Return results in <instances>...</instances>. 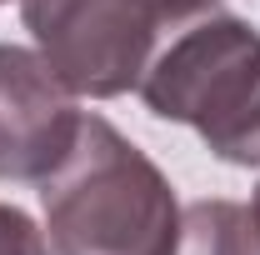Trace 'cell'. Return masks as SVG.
<instances>
[{"label":"cell","mask_w":260,"mask_h":255,"mask_svg":"<svg viewBox=\"0 0 260 255\" xmlns=\"http://www.w3.org/2000/svg\"><path fill=\"white\" fill-rule=\"evenodd\" d=\"M50 255H175V185L105 115L80 120V140L55 175L40 180Z\"/></svg>","instance_id":"6da1fadb"},{"label":"cell","mask_w":260,"mask_h":255,"mask_svg":"<svg viewBox=\"0 0 260 255\" xmlns=\"http://www.w3.org/2000/svg\"><path fill=\"white\" fill-rule=\"evenodd\" d=\"M140 100L170 125H190L225 165H260V25L205 10L175 35L140 80Z\"/></svg>","instance_id":"7a4b0ae2"},{"label":"cell","mask_w":260,"mask_h":255,"mask_svg":"<svg viewBox=\"0 0 260 255\" xmlns=\"http://www.w3.org/2000/svg\"><path fill=\"white\" fill-rule=\"evenodd\" d=\"M20 20L40 60L90 100L140 90L165 25L155 0H20Z\"/></svg>","instance_id":"3957f363"},{"label":"cell","mask_w":260,"mask_h":255,"mask_svg":"<svg viewBox=\"0 0 260 255\" xmlns=\"http://www.w3.org/2000/svg\"><path fill=\"white\" fill-rule=\"evenodd\" d=\"M80 95L30 45L0 40V180L40 185L80 140Z\"/></svg>","instance_id":"277c9868"},{"label":"cell","mask_w":260,"mask_h":255,"mask_svg":"<svg viewBox=\"0 0 260 255\" xmlns=\"http://www.w3.org/2000/svg\"><path fill=\"white\" fill-rule=\"evenodd\" d=\"M175 255H260V225L240 200H195L180 210Z\"/></svg>","instance_id":"5b68a950"},{"label":"cell","mask_w":260,"mask_h":255,"mask_svg":"<svg viewBox=\"0 0 260 255\" xmlns=\"http://www.w3.org/2000/svg\"><path fill=\"white\" fill-rule=\"evenodd\" d=\"M0 255H50L45 230L10 200H0Z\"/></svg>","instance_id":"8992f818"},{"label":"cell","mask_w":260,"mask_h":255,"mask_svg":"<svg viewBox=\"0 0 260 255\" xmlns=\"http://www.w3.org/2000/svg\"><path fill=\"white\" fill-rule=\"evenodd\" d=\"M210 5H220V0H155V10H160L165 20H195V15H205Z\"/></svg>","instance_id":"52a82bcc"},{"label":"cell","mask_w":260,"mask_h":255,"mask_svg":"<svg viewBox=\"0 0 260 255\" xmlns=\"http://www.w3.org/2000/svg\"><path fill=\"white\" fill-rule=\"evenodd\" d=\"M250 215H255V225H260V185H255V200H250Z\"/></svg>","instance_id":"ba28073f"},{"label":"cell","mask_w":260,"mask_h":255,"mask_svg":"<svg viewBox=\"0 0 260 255\" xmlns=\"http://www.w3.org/2000/svg\"><path fill=\"white\" fill-rule=\"evenodd\" d=\"M0 5H5V0H0Z\"/></svg>","instance_id":"9c48e42d"}]
</instances>
